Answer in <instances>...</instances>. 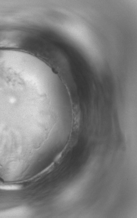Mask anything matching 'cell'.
Returning <instances> with one entry per match:
<instances>
[{
  "instance_id": "obj_1",
  "label": "cell",
  "mask_w": 137,
  "mask_h": 218,
  "mask_svg": "<svg viewBox=\"0 0 137 218\" xmlns=\"http://www.w3.org/2000/svg\"><path fill=\"white\" fill-rule=\"evenodd\" d=\"M20 187L18 185H0V189L4 190H18Z\"/></svg>"
}]
</instances>
